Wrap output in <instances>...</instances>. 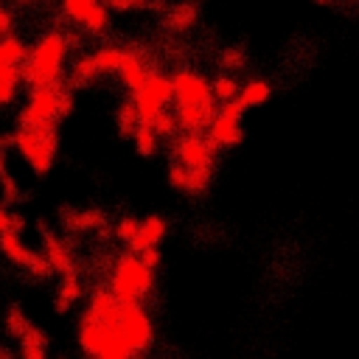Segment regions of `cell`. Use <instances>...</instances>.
Wrapping results in <instances>:
<instances>
[{"mask_svg": "<svg viewBox=\"0 0 359 359\" xmlns=\"http://www.w3.org/2000/svg\"><path fill=\"white\" fill-rule=\"evenodd\" d=\"M93 56H95L101 73H115L118 76L121 65L126 62V48H121V45H101Z\"/></svg>", "mask_w": 359, "mask_h": 359, "instance_id": "cell-21", "label": "cell"}, {"mask_svg": "<svg viewBox=\"0 0 359 359\" xmlns=\"http://www.w3.org/2000/svg\"><path fill=\"white\" fill-rule=\"evenodd\" d=\"M213 174H216V168H188L185 191L182 194H194V196L205 194L210 188V182H213Z\"/></svg>", "mask_w": 359, "mask_h": 359, "instance_id": "cell-25", "label": "cell"}, {"mask_svg": "<svg viewBox=\"0 0 359 359\" xmlns=\"http://www.w3.org/2000/svg\"><path fill=\"white\" fill-rule=\"evenodd\" d=\"M17 3H34V0H17Z\"/></svg>", "mask_w": 359, "mask_h": 359, "instance_id": "cell-37", "label": "cell"}, {"mask_svg": "<svg viewBox=\"0 0 359 359\" xmlns=\"http://www.w3.org/2000/svg\"><path fill=\"white\" fill-rule=\"evenodd\" d=\"M157 67H151V59H149V48H143V45H129L126 48V62L121 65V70H118V79H121V84L129 90V95L132 93H137L143 84H146V79L154 73Z\"/></svg>", "mask_w": 359, "mask_h": 359, "instance_id": "cell-13", "label": "cell"}, {"mask_svg": "<svg viewBox=\"0 0 359 359\" xmlns=\"http://www.w3.org/2000/svg\"><path fill=\"white\" fill-rule=\"evenodd\" d=\"M269 95H272V84L266 79H247L241 84V90H238V104L244 109H252V107L266 104Z\"/></svg>", "mask_w": 359, "mask_h": 359, "instance_id": "cell-17", "label": "cell"}, {"mask_svg": "<svg viewBox=\"0 0 359 359\" xmlns=\"http://www.w3.org/2000/svg\"><path fill=\"white\" fill-rule=\"evenodd\" d=\"M118 331L123 337V342L129 345V351L135 356L146 353L154 342V328H151V317L146 314L143 306H123L121 309V320H118Z\"/></svg>", "mask_w": 359, "mask_h": 359, "instance_id": "cell-9", "label": "cell"}, {"mask_svg": "<svg viewBox=\"0 0 359 359\" xmlns=\"http://www.w3.org/2000/svg\"><path fill=\"white\" fill-rule=\"evenodd\" d=\"M154 286V269H149L135 252H121L109 269V292L123 306H140Z\"/></svg>", "mask_w": 359, "mask_h": 359, "instance_id": "cell-3", "label": "cell"}, {"mask_svg": "<svg viewBox=\"0 0 359 359\" xmlns=\"http://www.w3.org/2000/svg\"><path fill=\"white\" fill-rule=\"evenodd\" d=\"M98 76H104V73H101L95 56H93V53H84V56H79V59L73 62L67 84H70V87H84V84H93Z\"/></svg>", "mask_w": 359, "mask_h": 359, "instance_id": "cell-19", "label": "cell"}, {"mask_svg": "<svg viewBox=\"0 0 359 359\" xmlns=\"http://www.w3.org/2000/svg\"><path fill=\"white\" fill-rule=\"evenodd\" d=\"M31 325H34V323L25 317V311H22L20 306H11V309L6 311V331H8L11 337H17V339H20Z\"/></svg>", "mask_w": 359, "mask_h": 359, "instance_id": "cell-27", "label": "cell"}, {"mask_svg": "<svg viewBox=\"0 0 359 359\" xmlns=\"http://www.w3.org/2000/svg\"><path fill=\"white\" fill-rule=\"evenodd\" d=\"M6 143H8V140H0V149H3V146H6Z\"/></svg>", "mask_w": 359, "mask_h": 359, "instance_id": "cell-38", "label": "cell"}, {"mask_svg": "<svg viewBox=\"0 0 359 359\" xmlns=\"http://www.w3.org/2000/svg\"><path fill=\"white\" fill-rule=\"evenodd\" d=\"M79 297H81L79 275H67V278H62V280H59V289H56V297H53L56 311H67Z\"/></svg>", "mask_w": 359, "mask_h": 359, "instance_id": "cell-22", "label": "cell"}, {"mask_svg": "<svg viewBox=\"0 0 359 359\" xmlns=\"http://www.w3.org/2000/svg\"><path fill=\"white\" fill-rule=\"evenodd\" d=\"M8 143L17 146V151L25 157V163L34 168V174H45L56 160L59 126H42V129L17 126V132L8 137Z\"/></svg>", "mask_w": 359, "mask_h": 359, "instance_id": "cell-5", "label": "cell"}, {"mask_svg": "<svg viewBox=\"0 0 359 359\" xmlns=\"http://www.w3.org/2000/svg\"><path fill=\"white\" fill-rule=\"evenodd\" d=\"M17 342H20V359H45L48 356V337L39 325H31Z\"/></svg>", "mask_w": 359, "mask_h": 359, "instance_id": "cell-18", "label": "cell"}, {"mask_svg": "<svg viewBox=\"0 0 359 359\" xmlns=\"http://www.w3.org/2000/svg\"><path fill=\"white\" fill-rule=\"evenodd\" d=\"M165 233H168V222H165L163 216L151 213V216L140 219V227H137L135 238H132L126 247H129V252H135V255H137V252H143V250L160 247V241L165 238Z\"/></svg>", "mask_w": 359, "mask_h": 359, "instance_id": "cell-16", "label": "cell"}, {"mask_svg": "<svg viewBox=\"0 0 359 359\" xmlns=\"http://www.w3.org/2000/svg\"><path fill=\"white\" fill-rule=\"evenodd\" d=\"M185 177H188V168L171 160V165H168V185L177 188V191H185Z\"/></svg>", "mask_w": 359, "mask_h": 359, "instance_id": "cell-32", "label": "cell"}, {"mask_svg": "<svg viewBox=\"0 0 359 359\" xmlns=\"http://www.w3.org/2000/svg\"><path fill=\"white\" fill-rule=\"evenodd\" d=\"M163 20H165V25L171 31H185V28H191L196 22V6L191 0H180V3L168 6V11H165Z\"/></svg>", "mask_w": 359, "mask_h": 359, "instance_id": "cell-20", "label": "cell"}, {"mask_svg": "<svg viewBox=\"0 0 359 359\" xmlns=\"http://www.w3.org/2000/svg\"><path fill=\"white\" fill-rule=\"evenodd\" d=\"M62 14L90 34H101L109 28V8L104 6V0H62Z\"/></svg>", "mask_w": 359, "mask_h": 359, "instance_id": "cell-12", "label": "cell"}, {"mask_svg": "<svg viewBox=\"0 0 359 359\" xmlns=\"http://www.w3.org/2000/svg\"><path fill=\"white\" fill-rule=\"evenodd\" d=\"M104 6L112 11H132V8H146L149 0H104Z\"/></svg>", "mask_w": 359, "mask_h": 359, "instance_id": "cell-33", "label": "cell"}, {"mask_svg": "<svg viewBox=\"0 0 359 359\" xmlns=\"http://www.w3.org/2000/svg\"><path fill=\"white\" fill-rule=\"evenodd\" d=\"M79 348L87 359H137L123 342L118 325L98 323L87 314H81L79 320Z\"/></svg>", "mask_w": 359, "mask_h": 359, "instance_id": "cell-4", "label": "cell"}, {"mask_svg": "<svg viewBox=\"0 0 359 359\" xmlns=\"http://www.w3.org/2000/svg\"><path fill=\"white\" fill-rule=\"evenodd\" d=\"M132 140H135V149H137L143 157H151V154L157 151V146H160V137H157L154 126H149V123H137Z\"/></svg>", "mask_w": 359, "mask_h": 359, "instance_id": "cell-24", "label": "cell"}, {"mask_svg": "<svg viewBox=\"0 0 359 359\" xmlns=\"http://www.w3.org/2000/svg\"><path fill=\"white\" fill-rule=\"evenodd\" d=\"M135 101V109H137V121L140 123H154L163 112H168V107L174 104V87H171V76L154 70L146 84L129 95Z\"/></svg>", "mask_w": 359, "mask_h": 359, "instance_id": "cell-6", "label": "cell"}, {"mask_svg": "<svg viewBox=\"0 0 359 359\" xmlns=\"http://www.w3.org/2000/svg\"><path fill=\"white\" fill-rule=\"evenodd\" d=\"M171 87H174V104L177 107H194V104H205L213 98L210 81L191 67H177L171 73Z\"/></svg>", "mask_w": 359, "mask_h": 359, "instance_id": "cell-11", "label": "cell"}, {"mask_svg": "<svg viewBox=\"0 0 359 359\" xmlns=\"http://www.w3.org/2000/svg\"><path fill=\"white\" fill-rule=\"evenodd\" d=\"M73 109V93L70 84H48V87H31L28 98L17 115L20 126L42 129V126H59L62 118H67Z\"/></svg>", "mask_w": 359, "mask_h": 359, "instance_id": "cell-2", "label": "cell"}, {"mask_svg": "<svg viewBox=\"0 0 359 359\" xmlns=\"http://www.w3.org/2000/svg\"><path fill=\"white\" fill-rule=\"evenodd\" d=\"M216 109H219V104L213 98L205 104H194V107H177L174 104V118H177V126L182 135H205Z\"/></svg>", "mask_w": 359, "mask_h": 359, "instance_id": "cell-14", "label": "cell"}, {"mask_svg": "<svg viewBox=\"0 0 359 359\" xmlns=\"http://www.w3.org/2000/svg\"><path fill=\"white\" fill-rule=\"evenodd\" d=\"M168 151L174 163L185 168H216L219 149L208 140V135H177L174 140H168Z\"/></svg>", "mask_w": 359, "mask_h": 359, "instance_id": "cell-8", "label": "cell"}, {"mask_svg": "<svg viewBox=\"0 0 359 359\" xmlns=\"http://www.w3.org/2000/svg\"><path fill=\"white\" fill-rule=\"evenodd\" d=\"M219 65L227 70H238L244 65V50L241 48H224V53L219 56Z\"/></svg>", "mask_w": 359, "mask_h": 359, "instance_id": "cell-31", "label": "cell"}, {"mask_svg": "<svg viewBox=\"0 0 359 359\" xmlns=\"http://www.w3.org/2000/svg\"><path fill=\"white\" fill-rule=\"evenodd\" d=\"M137 227H140V219H135V216H121L118 222H115V236L121 238V241H132L135 238V233H137Z\"/></svg>", "mask_w": 359, "mask_h": 359, "instance_id": "cell-30", "label": "cell"}, {"mask_svg": "<svg viewBox=\"0 0 359 359\" xmlns=\"http://www.w3.org/2000/svg\"><path fill=\"white\" fill-rule=\"evenodd\" d=\"M314 3H320V6H328V3H334V0H314Z\"/></svg>", "mask_w": 359, "mask_h": 359, "instance_id": "cell-36", "label": "cell"}, {"mask_svg": "<svg viewBox=\"0 0 359 359\" xmlns=\"http://www.w3.org/2000/svg\"><path fill=\"white\" fill-rule=\"evenodd\" d=\"M151 126H154V132H157V137H160V140H174V137L180 135V126H177L174 112H163Z\"/></svg>", "mask_w": 359, "mask_h": 359, "instance_id": "cell-29", "label": "cell"}, {"mask_svg": "<svg viewBox=\"0 0 359 359\" xmlns=\"http://www.w3.org/2000/svg\"><path fill=\"white\" fill-rule=\"evenodd\" d=\"M238 90H241V84L233 76H227V73H219L216 79H210V93H213V101L216 104L236 101L238 98Z\"/></svg>", "mask_w": 359, "mask_h": 359, "instance_id": "cell-23", "label": "cell"}, {"mask_svg": "<svg viewBox=\"0 0 359 359\" xmlns=\"http://www.w3.org/2000/svg\"><path fill=\"white\" fill-rule=\"evenodd\" d=\"M244 107L238 104V98L236 101H227V104H219V109H216V115H213V121H210V126H208V140L216 146V149H233V146H238L241 140H244Z\"/></svg>", "mask_w": 359, "mask_h": 359, "instance_id": "cell-7", "label": "cell"}, {"mask_svg": "<svg viewBox=\"0 0 359 359\" xmlns=\"http://www.w3.org/2000/svg\"><path fill=\"white\" fill-rule=\"evenodd\" d=\"M11 28H14V11L6 8V6H0V36H8Z\"/></svg>", "mask_w": 359, "mask_h": 359, "instance_id": "cell-34", "label": "cell"}, {"mask_svg": "<svg viewBox=\"0 0 359 359\" xmlns=\"http://www.w3.org/2000/svg\"><path fill=\"white\" fill-rule=\"evenodd\" d=\"M22 230H25V216H22V213H11L6 205H0V236H3V233H17V236H22Z\"/></svg>", "mask_w": 359, "mask_h": 359, "instance_id": "cell-28", "label": "cell"}, {"mask_svg": "<svg viewBox=\"0 0 359 359\" xmlns=\"http://www.w3.org/2000/svg\"><path fill=\"white\" fill-rule=\"evenodd\" d=\"M0 252H3L11 264H17L20 269H25L28 275H34V278H39V280H45V278L53 275V269H50V264L45 261V255L36 252V250H31V247L22 241V236H17V233H3V236H0Z\"/></svg>", "mask_w": 359, "mask_h": 359, "instance_id": "cell-10", "label": "cell"}, {"mask_svg": "<svg viewBox=\"0 0 359 359\" xmlns=\"http://www.w3.org/2000/svg\"><path fill=\"white\" fill-rule=\"evenodd\" d=\"M67 34L59 28H50L36 36V42L28 48V56L22 62V84L31 87H48L62 84L65 79V59H67Z\"/></svg>", "mask_w": 359, "mask_h": 359, "instance_id": "cell-1", "label": "cell"}, {"mask_svg": "<svg viewBox=\"0 0 359 359\" xmlns=\"http://www.w3.org/2000/svg\"><path fill=\"white\" fill-rule=\"evenodd\" d=\"M137 258L149 266V269H154L157 264H160V250L157 247H151V250H143V252H137Z\"/></svg>", "mask_w": 359, "mask_h": 359, "instance_id": "cell-35", "label": "cell"}, {"mask_svg": "<svg viewBox=\"0 0 359 359\" xmlns=\"http://www.w3.org/2000/svg\"><path fill=\"white\" fill-rule=\"evenodd\" d=\"M118 132L123 135V137H132L135 135V129H137V109H135V101L132 98H126L121 107H118Z\"/></svg>", "mask_w": 359, "mask_h": 359, "instance_id": "cell-26", "label": "cell"}, {"mask_svg": "<svg viewBox=\"0 0 359 359\" xmlns=\"http://www.w3.org/2000/svg\"><path fill=\"white\" fill-rule=\"evenodd\" d=\"M39 233H42V255H45V261L50 264V269L59 272L62 278L76 275V261H73L70 247H67L53 230H48L45 224H39Z\"/></svg>", "mask_w": 359, "mask_h": 359, "instance_id": "cell-15", "label": "cell"}]
</instances>
